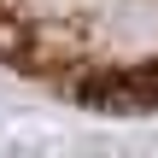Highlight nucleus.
Segmentation results:
<instances>
[{
	"label": "nucleus",
	"instance_id": "f257e3e1",
	"mask_svg": "<svg viewBox=\"0 0 158 158\" xmlns=\"http://www.w3.org/2000/svg\"><path fill=\"white\" fill-rule=\"evenodd\" d=\"M0 64L94 106H158V0H0Z\"/></svg>",
	"mask_w": 158,
	"mask_h": 158
}]
</instances>
